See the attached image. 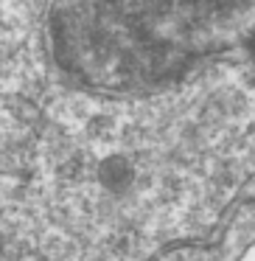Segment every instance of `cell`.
<instances>
[{
	"label": "cell",
	"mask_w": 255,
	"mask_h": 261,
	"mask_svg": "<svg viewBox=\"0 0 255 261\" xmlns=\"http://www.w3.org/2000/svg\"><path fill=\"white\" fill-rule=\"evenodd\" d=\"M193 6L199 0H48V54L84 93H146L196 51Z\"/></svg>",
	"instance_id": "6da1fadb"
}]
</instances>
